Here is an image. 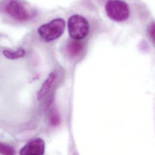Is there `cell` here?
Masks as SVG:
<instances>
[{"label":"cell","instance_id":"obj_1","mask_svg":"<svg viewBox=\"0 0 155 155\" xmlns=\"http://www.w3.org/2000/svg\"><path fill=\"white\" fill-rule=\"evenodd\" d=\"M2 10L13 19L27 21L35 16L34 10L20 0H7L2 5Z\"/></svg>","mask_w":155,"mask_h":155},{"label":"cell","instance_id":"obj_2","mask_svg":"<svg viewBox=\"0 0 155 155\" xmlns=\"http://www.w3.org/2000/svg\"><path fill=\"white\" fill-rule=\"evenodd\" d=\"M65 21L63 18H56L42 25L38 30L40 36L47 42H51L60 38L65 28Z\"/></svg>","mask_w":155,"mask_h":155},{"label":"cell","instance_id":"obj_3","mask_svg":"<svg viewBox=\"0 0 155 155\" xmlns=\"http://www.w3.org/2000/svg\"><path fill=\"white\" fill-rule=\"evenodd\" d=\"M105 11L107 16L115 22L125 21L130 16L129 7L123 0L108 1L105 5Z\"/></svg>","mask_w":155,"mask_h":155},{"label":"cell","instance_id":"obj_4","mask_svg":"<svg viewBox=\"0 0 155 155\" xmlns=\"http://www.w3.org/2000/svg\"><path fill=\"white\" fill-rule=\"evenodd\" d=\"M68 28L72 39L81 40L88 35L89 24L87 19L83 16L80 15H74L68 19Z\"/></svg>","mask_w":155,"mask_h":155},{"label":"cell","instance_id":"obj_5","mask_svg":"<svg viewBox=\"0 0 155 155\" xmlns=\"http://www.w3.org/2000/svg\"><path fill=\"white\" fill-rule=\"evenodd\" d=\"M45 141L40 138L30 141L20 150L21 155H42L45 153Z\"/></svg>","mask_w":155,"mask_h":155},{"label":"cell","instance_id":"obj_6","mask_svg":"<svg viewBox=\"0 0 155 155\" xmlns=\"http://www.w3.org/2000/svg\"><path fill=\"white\" fill-rule=\"evenodd\" d=\"M57 78V73L54 71L51 73L45 81L44 82L41 89L38 92V99L41 100L51 91L54 83Z\"/></svg>","mask_w":155,"mask_h":155},{"label":"cell","instance_id":"obj_7","mask_svg":"<svg viewBox=\"0 0 155 155\" xmlns=\"http://www.w3.org/2000/svg\"><path fill=\"white\" fill-rule=\"evenodd\" d=\"M83 50V44L76 39L69 41L66 46L67 52L68 54L71 57L78 56L82 53Z\"/></svg>","mask_w":155,"mask_h":155},{"label":"cell","instance_id":"obj_8","mask_svg":"<svg viewBox=\"0 0 155 155\" xmlns=\"http://www.w3.org/2000/svg\"><path fill=\"white\" fill-rule=\"evenodd\" d=\"M4 56L8 59L14 60L17 59L21 58H22L25 54V51L22 48H20L17 49L15 51L9 50H4L3 51Z\"/></svg>","mask_w":155,"mask_h":155},{"label":"cell","instance_id":"obj_9","mask_svg":"<svg viewBox=\"0 0 155 155\" xmlns=\"http://www.w3.org/2000/svg\"><path fill=\"white\" fill-rule=\"evenodd\" d=\"M50 122L51 126L57 127L60 125L61 123V117L59 111L56 109H53L50 115Z\"/></svg>","mask_w":155,"mask_h":155},{"label":"cell","instance_id":"obj_10","mask_svg":"<svg viewBox=\"0 0 155 155\" xmlns=\"http://www.w3.org/2000/svg\"><path fill=\"white\" fill-rule=\"evenodd\" d=\"M15 153V149L11 146L0 143V154L2 155H12Z\"/></svg>","mask_w":155,"mask_h":155},{"label":"cell","instance_id":"obj_11","mask_svg":"<svg viewBox=\"0 0 155 155\" xmlns=\"http://www.w3.org/2000/svg\"><path fill=\"white\" fill-rule=\"evenodd\" d=\"M148 32L149 34V36L151 38V39L152 40V41L153 42H155V23L153 22L152 23L148 28Z\"/></svg>","mask_w":155,"mask_h":155}]
</instances>
